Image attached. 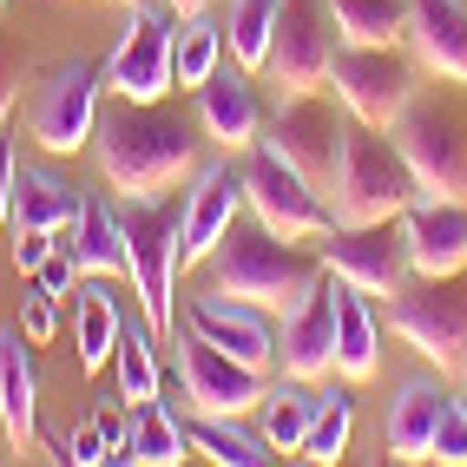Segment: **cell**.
Instances as JSON below:
<instances>
[{
  "label": "cell",
  "mask_w": 467,
  "mask_h": 467,
  "mask_svg": "<svg viewBox=\"0 0 467 467\" xmlns=\"http://www.w3.org/2000/svg\"><path fill=\"white\" fill-rule=\"evenodd\" d=\"M92 159L112 198H165L198 171V126L165 112V99H112L92 132Z\"/></svg>",
  "instance_id": "cell-1"
},
{
  "label": "cell",
  "mask_w": 467,
  "mask_h": 467,
  "mask_svg": "<svg viewBox=\"0 0 467 467\" xmlns=\"http://www.w3.org/2000/svg\"><path fill=\"white\" fill-rule=\"evenodd\" d=\"M198 270H204V290L244 296V303L270 309V317L296 309V303L329 276L317 251H303V244L276 237L264 217H251V211H237V217H231V231L217 237V251H211Z\"/></svg>",
  "instance_id": "cell-2"
},
{
  "label": "cell",
  "mask_w": 467,
  "mask_h": 467,
  "mask_svg": "<svg viewBox=\"0 0 467 467\" xmlns=\"http://www.w3.org/2000/svg\"><path fill=\"white\" fill-rule=\"evenodd\" d=\"M421 198V184L401 159V145L376 126H356L342 132V151H336V178H329V211L336 224H389Z\"/></svg>",
  "instance_id": "cell-3"
},
{
  "label": "cell",
  "mask_w": 467,
  "mask_h": 467,
  "mask_svg": "<svg viewBox=\"0 0 467 467\" xmlns=\"http://www.w3.org/2000/svg\"><path fill=\"white\" fill-rule=\"evenodd\" d=\"M119 204V231H126V284L139 290V303H145V323L159 329L165 342H171V329H178V303H171V290H178V244H184V192L171 198H112Z\"/></svg>",
  "instance_id": "cell-4"
},
{
  "label": "cell",
  "mask_w": 467,
  "mask_h": 467,
  "mask_svg": "<svg viewBox=\"0 0 467 467\" xmlns=\"http://www.w3.org/2000/svg\"><path fill=\"white\" fill-rule=\"evenodd\" d=\"M389 329L409 342L428 368L461 376L467 368V270H454V276H409V284L389 296Z\"/></svg>",
  "instance_id": "cell-5"
},
{
  "label": "cell",
  "mask_w": 467,
  "mask_h": 467,
  "mask_svg": "<svg viewBox=\"0 0 467 467\" xmlns=\"http://www.w3.org/2000/svg\"><path fill=\"white\" fill-rule=\"evenodd\" d=\"M415 59L401 53V47H336V59H329V86H336V106L356 119V126H376V132H389L395 119H401V106L415 99Z\"/></svg>",
  "instance_id": "cell-6"
},
{
  "label": "cell",
  "mask_w": 467,
  "mask_h": 467,
  "mask_svg": "<svg viewBox=\"0 0 467 467\" xmlns=\"http://www.w3.org/2000/svg\"><path fill=\"white\" fill-rule=\"evenodd\" d=\"M99 92H106V73L73 59V67H53L34 99H26V139H34L47 159H73V151L92 145L99 132Z\"/></svg>",
  "instance_id": "cell-7"
},
{
  "label": "cell",
  "mask_w": 467,
  "mask_h": 467,
  "mask_svg": "<svg viewBox=\"0 0 467 467\" xmlns=\"http://www.w3.org/2000/svg\"><path fill=\"white\" fill-rule=\"evenodd\" d=\"M244 211L264 217V224L276 237H290V244H309V237H323L336 224L329 192L309 184L290 159H276L270 145H251V165H244Z\"/></svg>",
  "instance_id": "cell-8"
},
{
  "label": "cell",
  "mask_w": 467,
  "mask_h": 467,
  "mask_svg": "<svg viewBox=\"0 0 467 467\" xmlns=\"http://www.w3.org/2000/svg\"><path fill=\"white\" fill-rule=\"evenodd\" d=\"M165 349H178V395L192 415H257L264 409V395H270L264 368L211 349L198 329H171Z\"/></svg>",
  "instance_id": "cell-9"
},
{
  "label": "cell",
  "mask_w": 467,
  "mask_h": 467,
  "mask_svg": "<svg viewBox=\"0 0 467 467\" xmlns=\"http://www.w3.org/2000/svg\"><path fill=\"white\" fill-rule=\"evenodd\" d=\"M336 47H342V34H336L329 0H284L276 34H270V53H264V79L284 92V99H290V92H323Z\"/></svg>",
  "instance_id": "cell-10"
},
{
  "label": "cell",
  "mask_w": 467,
  "mask_h": 467,
  "mask_svg": "<svg viewBox=\"0 0 467 467\" xmlns=\"http://www.w3.org/2000/svg\"><path fill=\"white\" fill-rule=\"evenodd\" d=\"M389 139L401 145L421 198H467V132H461L454 112H441L434 99L415 92V99L401 106V119L389 126Z\"/></svg>",
  "instance_id": "cell-11"
},
{
  "label": "cell",
  "mask_w": 467,
  "mask_h": 467,
  "mask_svg": "<svg viewBox=\"0 0 467 467\" xmlns=\"http://www.w3.org/2000/svg\"><path fill=\"white\" fill-rule=\"evenodd\" d=\"M171 7L165 0H139L126 7V26H119V40L106 53V92L112 99H165L171 92Z\"/></svg>",
  "instance_id": "cell-12"
},
{
  "label": "cell",
  "mask_w": 467,
  "mask_h": 467,
  "mask_svg": "<svg viewBox=\"0 0 467 467\" xmlns=\"http://www.w3.org/2000/svg\"><path fill=\"white\" fill-rule=\"evenodd\" d=\"M342 132H349V112H342V106H329L323 92H290V99L264 119V139L257 145H270L276 159H290L309 184H323V192H329Z\"/></svg>",
  "instance_id": "cell-13"
},
{
  "label": "cell",
  "mask_w": 467,
  "mask_h": 467,
  "mask_svg": "<svg viewBox=\"0 0 467 467\" xmlns=\"http://www.w3.org/2000/svg\"><path fill=\"white\" fill-rule=\"evenodd\" d=\"M317 257H323L329 276L356 284L362 296H395V290L415 276L409 244H401V224H395V217H389V224H329V231L317 237Z\"/></svg>",
  "instance_id": "cell-14"
},
{
  "label": "cell",
  "mask_w": 467,
  "mask_h": 467,
  "mask_svg": "<svg viewBox=\"0 0 467 467\" xmlns=\"http://www.w3.org/2000/svg\"><path fill=\"white\" fill-rule=\"evenodd\" d=\"M244 211V165L237 151L224 159H198V171L184 178V244H178V270H198L217 237L231 231V217Z\"/></svg>",
  "instance_id": "cell-15"
},
{
  "label": "cell",
  "mask_w": 467,
  "mask_h": 467,
  "mask_svg": "<svg viewBox=\"0 0 467 467\" xmlns=\"http://www.w3.org/2000/svg\"><path fill=\"white\" fill-rule=\"evenodd\" d=\"M184 329H198L211 349H224L237 362H251V368H276V317L257 303H244V296H224V290H204L184 303Z\"/></svg>",
  "instance_id": "cell-16"
},
{
  "label": "cell",
  "mask_w": 467,
  "mask_h": 467,
  "mask_svg": "<svg viewBox=\"0 0 467 467\" xmlns=\"http://www.w3.org/2000/svg\"><path fill=\"white\" fill-rule=\"evenodd\" d=\"M257 73L237 67V59H224L204 86H198V132L217 145V151H251L264 139V112H257Z\"/></svg>",
  "instance_id": "cell-17"
},
{
  "label": "cell",
  "mask_w": 467,
  "mask_h": 467,
  "mask_svg": "<svg viewBox=\"0 0 467 467\" xmlns=\"http://www.w3.org/2000/svg\"><path fill=\"white\" fill-rule=\"evenodd\" d=\"M395 224H401V244H409L415 276L467 270V198H415Z\"/></svg>",
  "instance_id": "cell-18"
},
{
  "label": "cell",
  "mask_w": 467,
  "mask_h": 467,
  "mask_svg": "<svg viewBox=\"0 0 467 467\" xmlns=\"http://www.w3.org/2000/svg\"><path fill=\"white\" fill-rule=\"evenodd\" d=\"M276 362H284V376H296V382L336 376V303H329V276L296 309L276 317Z\"/></svg>",
  "instance_id": "cell-19"
},
{
  "label": "cell",
  "mask_w": 467,
  "mask_h": 467,
  "mask_svg": "<svg viewBox=\"0 0 467 467\" xmlns=\"http://www.w3.org/2000/svg\"><path fill=\"white\" fill-rule=\"evenodd\" d=\"M0 434L14 454L40 448V376H34V342L26 329H0Z\"/></svg>",
  "instance_id": "cell-20"
},
{
  "label": "cell",
  "mask_w": 467,
  "mask_h": 467,
  "mask_svg": "<svg viewBox=\"0 0 467 467\" xmlns=\"http://www.w3.org/2000/svg\"><path fill=\"white\" fill-rule=\"evenodd\" d=\"M409 53L421 73L467 86V0H409Z\"/></svg>",
  "instance_id": "cell-21"
},
{
  "label": "cell",
  "mask_w": 467,
  "mask_h": 467,
  "mask_svg": "<svg viewBox=\"0 0 467 467\" xmlns=\"http://www.w3.org/2000/svg\"><path fill=\"white\" fill-rule=\"evenodd\" d=\"M329 303H336V376L342 382H368L382 368V323H376V296H362L356 284L329 276Z\"/></svg>",
  "instance_id": "cell-22"
},
{
  "label": "cell",
  "mask_w": 467,
  "mask_h": 467,
  "mask_svg": "<svg viewBox=\"0 0 467 467\" xmlns=\"http://www.w3.org/2000/svg\"><path fill=\"white\" fill-rule=\"evenodd\" d=\"M119 329H126V309H119V296L106 290V276H79V290H73V349H79L86 376L112 368Z\"/></svg>",
  "instance_id": "cell-23"
},
{
  "label": "cell",
  "mask_w": 467,
  "mask_h": 467,
  "mask_svg": "<svg viewBox=\"0 0 467 467\" xmlns=\"http://www.w3.org/2000/svg\"><path fill=\"white\" fill-rule=\"evenodd\" d=\"M441 401H448V389L428 382V376H415V382L395 389V401H389V428H382V441H389L395 461H428V448H434V421H441Z\"/></svg>",
  "instance_id": "cell-24"
},
{
  "label": "cell",
  "mask_w": 467,
  "mask_h": 467,
  "mask_svg": "<svg viewBox=\"0 0 467 467\" xmlns=\"http://www.w3.org/2000/svg\"><path fill=\"white\" fill-rule=\"evenodd\" d=\"M79 204H86V192H73L67 178H53L40 165H20V178H14V231H47V237L73 231Z\"/></svg>",
  "instance_id": "cell-25"
},
{
  "label": "cell",
  "mask_w": 467,
  "mask_h": 467,
  "mask_svg": "<svg viewBox=\"0 0 467 467\" xmlns=\"http://www.w3.org/2000/svg\"><path fill=\"white\" fill-rule=\"evenodd\" d=\"M159 349H165V336L151 329V323H132V317H126V329H119V349H112V382H119V401H126V409H145V401L165 395Z\"/></svg>",
  "instance_id": "cell-26"
},
{
  "label": "cell",
  "mask_w": 467,
  "mask_h": 467,
  "mask_svg": "<svg viewBox=\"0 0 467 467\" xmlns=\"http://www.w3.org/2000/svg\"><path fill=\"white\" fill-rule=\"evenodd\" d=\"M224 59H231L224 20H211V14H178V26H171V86L198 92L217 67H224Z\"/></svg>",
  "instance_id": "cell-27"
},
{
  "label": "cell",
  "mask_w": 467,
  "mask_h": 467,
  "mask_svg": "<svg viewBox=\"0 0 467 467\" xmlns=\"http://www.w3.org/2000/svg\"><path fill=\"white\" fill-rule=\"evenodd\" d=\"M317 409H323L317 382H296V376H284V382H276V389L264 395L257 428H264V441H270L276 454H303V434H309V421H317Z\"/></svg>",
  "instance_id": "cell-28"
},
{
  "label": "cell",
  "mask_w": 467,
  "mask_h": 467,
  "mask_svg": "<svg viewBox=\"0 0 467 467\" xmlns=\"http://www.w3.org/2000/svg\"><path fill=\"white\" fill-rule=\"evenodd\" d=\"M192 448L217 467H270L276 461L264 428H244V415H192Z\"/></svg>",
  "instance_id": "cell-29"
},
{
  "label": "cell",
  "mask_w": 467,
  "mask_h": 467,
  "mask_svg": "<svg viewBox=\"0 0 467 467\" xmlns=\"http://www.w3.org/2000/svg\"><path fill=\"white\" fill-rule=\"evenodd\" d=\"M342 47H409V0H329Z\"/></svg>",
  "instance_id": "cell-30"
},
{
  "label": "cell",
  "mask_w": 467,
  "mask_h": 467,
  "mask_svg": "<svg viewBox=\"0 0 467 467\" xmlns=\"http://www.w3.org/2000/svg\"><path fill=\"white\" fill-rule=\"evenodd\" d=\"M79 276H126V231H119V204L86 198L79 204Z\"/></svg>",
  "instance_id": "cell-31"
},
{
  "label": "cell",
  "mask_w": 467,
  "mask_h": 467,
  "mask_svg": "<svg viewBox=\"0 0 467 467\" xmlns=\"http://www.w3.org/2000/svg\"><path fill=\"white\" fill-rule=\"evenodd\" d=\"M132 454L139 467H184L192 461V428L165 401H145V409H132Z\"/></svg>",
  "instance_id": "cell-32"
},
{
  "label": "cell",
  "mask_w": 467,
  "mask_h": 467,
  "mask_svg": "<svg viewBox=\"0 0 467 467\" xmlns=\"http://www.w3.org/2000/svg\"><path fill=\"white\" fill-rule=\"evenodd\" d=\"M276 14H284V0H231L224 7V47L237 67L264 73V53H270V34H276Z\"/></svg>",
  "instance_id": "cell-33"
},
{
  "label": "cell",
  "mask_w": 467,
  "mask_h": 467,
  "mask_svg": "<svg viewBox=\"0 0 467 467\" xmlns=\"http://www.w3.org/2000/svg\"><path fill=\"white\" fill-rule=\"evenodd\" d=\"M349 428H356V395H349V389H329L323 409H317V421H309V434H303V461H317V467L342 461Z\"/></svg>",
  "instance_id": "cell-34"
},
{
  "label": "cell",
  "mask_w": 467,
  "mask_h": 467,
  "mask_svg": "<svg viewBox=\"0 0 467 467\" xmlns=\"http://www.w3.org/2000/svg\"><path fill=\"white\" fill-rule=\"evenodd\" d=\"M428 461L467 467V395H448V401H441V421H434V448H428Z\"/></svg>",
  "instance_id": "cell-35"
},
{
  "label": "cell",
  "mask_w": 467,
  "mask_h": 467,
  "mask_svg": "<svg viewBox=\"0 0 467 467\" xmlns=\"http://www.w3.org/2000/svg\"><path fill=\"white\" fill-rule=\"evenodd\" d=\"M59 303H67V296H47L40 284L20 296V329H26V342H34V349L59 336Z\"/></svg>",
  "instance_id": "cell-36"
},
{
  "label": "cell",
  "mask_w": 467,
  "mask_h": 467,
  "mask_svg": "<svg viewBox=\"0 0 467 467\" xmlns=\"http://www.w3.org/2000/svg\"><path fill=\"white\" fill-rule=\"evenodd\" d=\"M34 284H40L47 296H67V303H73V290H79V257H73V251H59V244H53V257H47V264L34 270Z\"/></svg>",
  "instance_id": "cell-37"
},
{
  "label": "cell",
  "mask_w": 467,
  "mask_h": 467,
  "mask_svg": "<svg viewBox=\"0 0 467 467\" xmlns=\"http://www.w3.org/2000/svg\"><path fill=\"white\" fill-rule=\"evenodd\" d=\"M106 448H112V441H106V428H99V421H79V428L67 434V461H73V467H99Z\"/></svg>",
  "instance_id": "cell-38"
},
{
  "label": "cell",
  "mask_w": 467,
  "mask_h": 467,
  "mask_svg": "<svg viewBox=\"0 0 467 467\" xmlns=\"http://www.w3.org/2000/svg\"><path fill=\"white\" fill-rule=\"evenodd\" d=\"M14 178H20V151H14V132H0V231L14 224Z\"/></svg>",
  "instance_id": "cell-39"
},
{
  "label": "cell",
  "mask_w": 467,
  "mask_h": 467,
  "mask_svg": "<svg viewBox=\"0 0 467 467\" xmlns=\"http://www.w3.org/2000/svg\"><path fill=\"white\" fill-rule=\"evenodd\" d=\"M47 257H53V237H47V231H14V270L34 276Z\"/></svg>",
  "instance_id": "cell-40"
},
{
  "label": "cell",
  "mask_w": 467,
  "mask_h": 467,
  "mask_svg": "<svg viewBox=\"0 0 467 467\" xmlns=\"http://www.w3.org/2000/svg\"><path fill=\"white\" fill-rule=\"evenodd\" d=\"M14 67H7V59H0V132H7V106H14Z\"/></svg>",
  "instance_id": "cell-41"
},
{
  "label": "cell",
  "mask_w": 467,
  "mask_h": 467,
  "mask_svg": "<svg viewBox=\"0 0 467 467\" xmlns=\"http://www.w3.org/2000/svg\"><path fill=\"white\" fill-rule=\"evenodd\" d=\"M165 7H171V14H204L211 0H165Z\"/></svg>",
  "instance_id": "cell-42"
},
{
  "label": "cell",
  "mask_w": 467,
  "mask_h": 467,
  "mask_svg": "<svg viewBox=\"0 0 467 467\" xmlns=\"http://www.w3.org/2000/svg\"><path fill=\"white\" fill-rule=\"evenodd\" d=\"M461 395H467V368H461Z\"/></svg>",
  "instance_id": "cell-43"
},
{
  "label": "cell",
  "mask_w": 467,
  "mask_h": 467,
  "mask_svg": "<svg viewBox=\"0 0 467 467\" xmlns=\"http://www.w3.org/2000/svg\"><path fill=\"white\" fill-rule=\"evenodd\" d=\"M119 7H139V0H119Z\"/></svg>",
  "instance_id": "cell-44"
},
{
  "label": "cell",
  "mask_w": 467,
  "mask_h": 467,
  "mask_svg": "<svg viewBox=\"0 0 467 467\" xmlns=\"http://www.w3.org/2000/svg\"><path fill=\"white\" fill-rule=\"evenodd\" d=\"M0 14H7V0H0Z\"/></svg>",
  "instance_id": "cell-45"
},
{
  "label": "cell",
  "mask_w": 467,
  "mask_h": 467,
  "mask_svg": "<svg viewBox=\"0 0 467 467\" xmlns=\"http://www.w3.org/2000/svg\"><path fill=\"white\" fill-rule=\"evenodd\" d=\"M0 441H7V434H0Z\"/></svg>",
  "instance_id": "cell-46"
}]
</instances>
